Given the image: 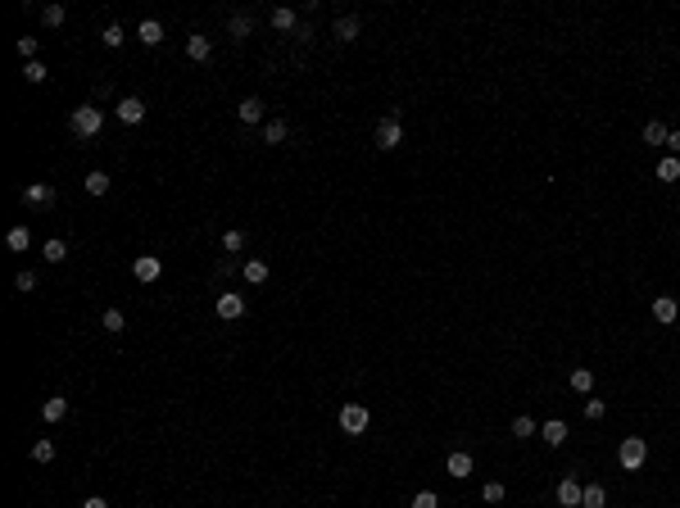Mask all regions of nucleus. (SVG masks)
I'll return each mask as SVG.
<instances>
[{
  "label": "nucleus",
  "mask_w": 680,
  "mask_h": 508,
  "mask_svg": "<svg viewBox=\"0 0 680 508\" xmlns=\"http://www.w3.org/2000/svg\"><path fill=\"white\" fill-rule=\"evenodd\" d=\"M45 259H50V263H64V259H68V245H64L59 236H54V241H45Z\"/></svg>",
  "instance_id": "c756f323"
},
{
  "label": "nucleus",
  "mask_w": 680,
  "mask_h": 508,
  "mask_svg": "<svg viewBox=\"0 0 680 508\" xmlns=\"http://www.w3.org/2000/svg\"><path fill=\"white\" fill-rule=\"evenodd\" d=\"M354 37H358V19L340 14V19H336V41H354Z\"/></svg>",
  "instance_id": "aec40b11"
},
{
  "label": "nucleus",
  "mask_w": 680,
  "mask_h": 508,
  "mask_svg": "<svg viewBox=\"0 0 680 508\" xmlns=\"http://www.w3.org/2000/svg\"><path fill=\"white\" fill-rule=\"evenodd\" d=\"M413 508H440V495H435V490H418V495H413Z\"/></svg>",
  "instance_id": "f704fd0d"
},
{
  "label": "nucleus",
  "mask_w": 680,
  "mask_h": 508,
  "mask_svg": "<svg viewBox=\"0 0 680 508\" xmlns=\"http://www.w3.org/2000/svg\"><path fill=\"white\" fill-rule=\"evenodd\" d=\"M581 495H585V486H576L572 476H562L558 481V504L562 508H581Z\"/></svg>",
  "instance_id": "6e6552de"
},
{
  "label": "nucleus",
  "mask_w": 680,
  "mask_h": 508,
  "mask_svg": "<svg viewBox=\"0 0 680 508\" xmlns=\"http://www.w3.org/2000/svg\"><path fill=\"white\" fill-rule=\"evenodd\" d=\"M41 418L45 422H64L68 418V400H64V395H50V400L41 404Z\"/></svg>",
  "instance_id": "2eb2a0df"
},
{
  "label": "nucleus",
  "mask_w": 680,
  "mask_h": 508,
  "mask_svg": "<svg viewBox=\"0 0 680 508\" xmlns=\"http://www.w3.org/2000/svg\"><path fill=\"white\" fill-rule=\"evenodd\" d=\"M540 440L549 445V449H558V445L567 440V422H562V418H549V422L540 427Z\"/></svg>",
  "instance_id": "1a4fd4ad"
},
{
  "label": "nucleus",
  "mask_w": 680,
  "mask_h": 508,
  "mask_svg": "<svg viewBox=\"0 0 680 508\" xmlns=\"http://www.w3.org/2000/svg\"><path fill=\"white\" fill-rule=\"evenodd\" d=\"M68 128H73V136H100V128H105V109L96 105H77L73 119H68Z\"/></svg>",
  "instance_id": "f257e3e1"
},
{
  "label": "nucleus",
  "mask_w": 680,
  "mask_h": 508,
  "mask_svg": "<svg viewBox=\"0 0 680 508\" xmlns=\"http://www.w3.org/2000/svg\"><path fill=\"white\" fill-rule=\"evenodd\" d=\"M100 41H105V45H109V50H119V45H123V41H127V32H123L119 23H109L105 32H100Z\"/></svg>",
  "instance_id": "a878e982"
},
{
  "label": "nucleus",
  "mask_w": 680,
  "mask_h": 508,
  "mask_svg": "<svg viewBox=\"0 0 680 508\" xmlns=\"http://www.w3.org/2000/svg\"><path fill=\"white\" fill-rule=\"evenodd\" d=\"M236 119L245 123V128H249V123H259L263 119V100L259 96H245V100H240V109H236Z\"/></svg>",
  "instance_id": "4468645a"
},
{
  "label": "nucleus",
  "mask_w": 680,
  "mask_h": 508,
  "mask_svg": "<svg viewBox=\"0 0 680 508\" xmlns=\"http://www.w3.org/2000/svg\"><path fill=\"white\" fill-rule=\"evenodd\" d=\"M5 245H10V250H28V245H32V232H28V227H10Z\"/></svg>",
  "instance_id": "393cba45"
},
{
  "label": "nucleus",
  "mask_w": 680,
  "mask_h": 508,
  "mask_svg": "<svg viewBox=\"0 0 680 508\" xmlns=\"http://www.w3.org/2000/svg\"><path fill=\"white\" fill-rule=\"evenodd\" d=\"M572 390L576 395H590L594 390V372L590 368H572Z\"/></svg>",
  "instance_id": "412c9836"
},
{
  "label": "nucleus",
  "mask_w": 680,
  "mask_h": 508,
  "mask_svg": "<svg viewBox=\"0 0 680 508\" xmlns=\"http://www.w3.org/2000/svg\"><path fill=\"white\" fill-rule=\"evenodd\" d=\"M240 314H245V300H240L236 291L218 295V318H227V323H231V318H240Z\"/></svg>",
  "instance_id": "9b49d317"
},
{
  "label": "nucleus",
  "mask_w": 680,
  "mask_h": 508,
  "mask_svg": "<svg viewBox=\"0 0 680 508\" xmlns=\"http://www.w3.org/2000/svg\"><path fill=\"white\" fill-rule=\"evenodd\" d=\"M223 250H227V254H240V250H245V232H227Z\"/></svg>",
  "instance_id": "473e14b6"
},
{
  "label": "nucleus",
  "mask_w": 680,
  "mask_h": 508,
  "mask_svg": "<svg viewBox=\"0 0 680 508\" xmlns=\"http://www.w3.org/2000/svg\"><path fill=\"white\" fill-rule=\"evenodd\" d=\"M291 136V128H286V123L281 119H272V123H263V141H268V145H281V141Z\"/></svg>",
  "instance_id": "a211bd4d"
},
{
  "label": "nucleus",
  "mask_w": 680,
  "mask_h": 508,
  "mask_svg": "<svg viewBox=\"0 0 680 508\" xmlns=\"http://www.w3.org/2000/svg\"><path fill=\"white\" fill-rule=\"evenodd\" d=\"M604 504H608V490H604V486H585L581 508H604Z\"/></svg>",
  "instance_id": "4be33fe9"
},
{
  "label": "nucleus",
  "mask_w": 680,
  "mask_h": 508,
  "mask_svg": "<svg viewBox=\"0 0 680 508\" xmlns=\"http://www.w3.org/2000/svg\"><path fill=\"white\" fill-rule=\"evenodd\" d=\"M644 458H648L644 436H626V440H621V449H617V463L626 467V472H639V467H644Z\"/></svg>",
  "instance_id": "f03ea898"
},
{
  "label": "nucleus",
  "mask_w": 680,
  "mask_h": 508,
  "mask_svg": "<svg viewBox=\"0 0 680 508\" xmlns=\"http://www.w3.org/2000/svg\"><path fill=\"white\" fill-rule=\"evenodd\" d=\"M136 41H141V45H159V41H163V28H159L154 19H145V23L136 28Z\"/></svg>",
  "instance_id": "f3484780"
},
{
  "label": "nucleus",
  "mask_w": 680,
  "mask_h": 508,
  "mask_svg": "<svg viewBox=\"0 0 680 508\" xmlns=\"http://www.w3.org/2000/svg\"><path fill=\"white\" fill-rule=\"evenodd\" d=\"M667 150H671V154L680 159V132H667Z\"/></svg>",
  "instance_id": "a19ab883"
},
{
  "label": "nucleus",
  "mask_w": 680,
  "mask_h": 508,
  "mask_svg": "<svg viewBox=\"0 0 680 508\" xmlns=\"http://www.w3.org/2000/svg\"><path fill=\"white\" fill-rule=\"evenodd\" d=\"M676 177H680V159H676V154H667V159L658 163V182H676Z\"/></svg>",
  "instance_id": "b1692460"
},
{
  "label": "nucleus",
  "mask_w": 680,
  "mask_h": 508,
  "mask_svg": "<svg viewBox=\"0 0 680 508\" xmlns=\"http://www.w3.org/2000/svg\"><path fill=\"white\" fill-rule=\"evenodd\" d=\"M404 141V123H400V109H390L386 119L377 123V150H395Z\"/></svg>",
  "instance_id": "7ed1b4c3"
},
{
  "label": "nucleus",
  "mask_w": 680,
  "mask_h": 508,
  "mask_svg": "<svg viewBox=\"0 0 680 508\" xmlns=\"http://www.w3.org/2000/svg\"><path fill=\"white\" fill-rule=\"evenodd\" d=\"M604 413H608V404H604V400H585V418H590V422H599Z\"/></svg>",
  "instance_id": "e433bc0d"
},
{
  "label": "nucleus",
  "mask_w": 680,
  "mask_h": 508,
  "mask_svg": "<svg viewBox=\"0 0 680 508\" xmlns=\"http://www.w3.org/2000/svg\"><path fill=\"white\" fill-rule=\"evenodd\" d=\"M186 54H191V59H200V64H205L209 54H214V41H209V37H200V32H191V37H186Z\"/></svg>",
  "instance_id": "ddd939ff"
},
{
  "label": "nucleus",
  "mask_w": 680,
  "mask_h": 508,
  "mask_svg": "<svg viewBox=\"0 0 680 508\" xmlns=\"http://www.w3.org/2000/svg\"><path fill=\"white\" fill-rule=\"evenodd\" d=\"M245 281L249 286H263V281H268V263L263 259H245Z\"/></svg>",
  "instance_id": "6ab92c4d"
},
{
  "label": "nucleus",
  "mask_w": 680,
  "mask_h": 508,
  "mask_svg": "<svg viewBox=\"0 0 680 508\" xmlns=\"http://www.w3.org/2000/svg\"><path fill=\"white\" fill-rule=\"evenodd\" d=\"M100 327H105V332H114V336H119V332H123V327H127V323H123V314H119V309H105V318H100Z\"/></svg>",
  "instance_id": "7c9ffc66"
},
{
  "label": "nucleus",
  "mask_w": 680,
  "mask_h": 508,
  "mask_svg": "<svg viewBox=\"0 0 680 508\" xmlns=\"http://www.w3.org/2000/svg\"><path fill=\"white\" fill-rule=\"evenodd\" d=\"M50 200H54V191L45 182H28L23 186V205H50Z\"/></svg>",
  "instance_id": "f8f14e48"
},
{
  "label": "nucleus",
  "mask_w": 680,
  "mask_h": 508,
  "mask_svg": "<svg viewBox=\"0 0 680 508\" xmlns=\"http://www.w3.org/2000/svg\"><path fill=\"white\" fill-rule=\"evenodd\" d=\"M41 23H45V28H59V23H64V5H45Z\"/></svg>",
  "instance_id": "2f4dec72"
},
{
  "label": "nucleus",
  "mask_w": 680,
  "mask_h": 508,
  "mask_svg": "<svg viewBox=\"0 0 680 508\" xmlns=\"http://www.w3.org/2000/svg\"><path fill=\"white\" fill-rule=\"evenodd\" d=\"M23 77H28V82H45V64H23Z\"/></svg>",
  "instance_id": "4c0bfd02"
},
{
  "label": "nucleus",
  "mask_w": 680,
  "mask_h": 508,
  "mask_svg": "<svg viewBox=\"0 0 680 508\" xmlns=\"http://www.w3.org/2000/svg\"><path fill=\"white\" fill-rule=\"evenodd\" d=\"M14 286H19V291H37V272H19Z\"/></svg>",
  "instance_id": "ea45409f"
},
{
  "label": "nucleus",
  "mask_w": 680,
  "mask_h": 508,
  "mask_svg": "<svg viewBox=\"0 0 680 508\" xmlns=\"http://www.w3.org/2000/svg\"><path fill=\"white\" fill-rule=\"evenodd\" d=\"M653 318H658L662 327H671V323L680 318V304L671 300V295H658V300H653Z\"/></svg>",
  "instance_id": "9d476101"
},
{
  "label": "nucleus",
  "mask_w": 680,
  "mask_h": 508,
  "mask_svg": "<svg viewBox=\"0 0 680 508\" xmlns=\"http://www.w3.org/2000/svg\"><path fill=\"white\" fill-rule=\"evenodd\" d=\"M159 272H163V263L154 254H136V263H132V277L136 281H159Z\"/></svg>",
  "instance_id": "423d86ee"
},
{
  "label": "nucleus",
  "mask_w": 680,
  "mask_h": 508,
  "mask_svg": "<svg viewBox=\"0 0 680 508\" xmlns=\"http://www.w3.org/2000/svg\"><path fill=\"white\" fill-rule=\"evenodd\" d=\"M19 54L32 64V54H37V37H19Z\"/></svg>",
  "instance_id": "58836bf2"
},
{
  "label": "nucleus",
  "mask_w": 680,
  "mask_h": 508,
  "mask_svg": "<svg viewBox=\"0 0 680 508\" xmlns=\"http://www.w3.org/2000/svg\"><path fill=\"white\" fill-rule=\"evenodd\" d=\"M114 114H119V123H127V128H136L141 119H145V105H141L136 96H123L119 100V109H114Z\"/></svg>",
  "instance_id": "39448f33"
},
{
  "label": "nucleus",
  "mask_w": 680,
  "mask_h": 508,
  "mask_svg": "<svg viewBox=\"0 0 680 508\" xmlns=\"http://www.w3.org/2000/svg\"><path fill=\"white\" fill-rule=\"evenodd\" d=\"M644 145H667V128L662 123H644Z\"/></svg>",
  "instance_id": "cd10ccee"
},
{
  "label": "nucleus",
  "mask_w": 680,
  "mask_h": 508,
  "mask_svg": "<svg viewBox=\"0 0 680 508\" xmlns=\"http://www.w3.org/2000/svg\"><path fill=\"white\" fill-rule=\"evenodd\" d=\"M295 23H300V14H295V10H286V5L272 10V28H277V32H295Z\"/></svg>",
  "instance_id": "dca6fc26"
},
{
  "label": "nucleus",
  "mask_w": 680,
  "mask_h": 508,
  "mask_svg": "<svg viewBox=\"0 0 680 508\" xmlns=\"http://www.w3.org/2000/svg\"><path fill=\"white\" fill-rule=\"evenodd\" d=\"M249 32H254V19H249V14H231V37H240V41H245Z\"/></svg>",
  "instance_id": "bb28decb"
},
{
  "label": "nucleus",
  "mask_w": 680,
  "mask_h": 508,
  "mask_svg": "<svg viewBox=\"0 0 680 508\" xmlns=\"http://www.w3.org/2000/svg\"><path fill=\"white\" fill-rule=\"evenodd\" d=\"M504 495H508V490H504V481H486V490H481V499H486V504H499Z\"/></svg>",
  "instance_id": "72a5a7b5"
},
{
  "label": "nucleus",
  "mask_w": 680,
  "mask_h": 508,
  "mask_svg": "<svg viewBox=\"0 0 680 508\" xmlns=\"http://www.w3.org/2000/svg\"><path fill=\"white\" fill-rule=\"evenodd\" d=\"M82 508H109V499H100V495H91V499H82Z\"/></svg>",
  "instance_id": "79ce46f5"
},
{
  "label": "nucleus",
  "mask_w": 680,
  "mask_h": 508,
  "mask_svg": "<svg viewBox=\"0 0 680 508\" xmlns=\"http://www.w3.org/2000/svg\"><path fill=\"white\" fill-rule=\"evenodd\" d=\"M82 186H87V195H105L109 191V173H100V168H96V173H87V182H82Z\"/></svg>",
  "instance_id": "5701e85b"
},
{
  "label": "nucleus",
  "mask_w": 680,
  "mask_h": 508,
  "mask_svg": "<svg viewBox=\"0 0 680 508\" xmlns=\"http://www.w3.org/2000/svg\"><path fill=\"white\" fill-rule=\"evenodd\" d=\"M444 472H449V476H458V481H467V476H472V454L453 449V454L444 458Z\"/></svg>",
  "instance_id": "0eeeda50"
},
{
  "label": "nucleus",
  "mask_w": 680,
  "mask_h": 508,
  "mask_svg": "<svg viewBox=\"0 0 680 508\" xmlns=\"http://www.w3.org/2000/svg\"><path fill=\"white\" fill-rule=\"evenodd\" d=\"M32 458H37V463H50V458H54V440H37L32 445Z\"/></svg>",
  "instance_id": "c9c22d12"
},
{
  "label": "nucleus",
  "mask_w": 680,
  "mask_h": 508,
  "mask_svg": "<svg viewBox=\"0 0 680 508\" xmlns=\"http://www.w3.org/2000/svg\"><path fill=\"white\" fill-rule=\"evenodd\" d=\"M367 422H372V418H367L363 404H354V400L340 404V431H345V436H363V431H367Z\"/></svg>",
  "instance_id": "20e7f679"
},
{
  "label": "nucleus",
  "mask_w": 680,
  "mask_h": 508,
  "mask_svg": "<svg viewBox=\"0 0 680 508\" xmlns=\"http://www.w3.org/2000/svg\"><path fill=\"white\" fill-rule=\"evenodd\" d=\"M513 436H517V440H530V436H535V418H526V413L513 418Z\"/></svg>",
  "instance_id": "c85d7f7f"
}]
</instances>
